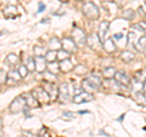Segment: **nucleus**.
Segmentation results:
<instances>
[{
    "mask_svg": "<svg viewBox=\"0 0 146 137\" xmlns=\"http://www.w3.org/2000/svg\"><path fill=\"white\" fill-rule=\"evenodd\" d=\"M0 91H1V86H0Z\"/></svg>",
    "mask_w": 146,
    "mask_h": 137,
    "instance_id": "51",
    "label": "nucleus"
},
{
    "mask_svg": "<svg viewBox=\"0 0 146 137\" xmlns=\"http://www.w3.org/2000/svg\"><path fill=\"white\" fill-rule=\"evenodd\" d=\"M31 94L33 95V97L38 100L39 103H44V104H48L49 102H50V95L48 94V92L45 91L44 88H42V87H36V88H34L33 91L31 92Z\"/></svg>",
    "mask_w": 146,
    "mask_h": 137,
    "instance_id": "4",
    "label": "nucleus"
},
{
    "mask_svg": "<svg viewBox=\"0 0 146 137\" xmlns=\"http://www.w3.org/2000/svg\"><path fill=\"white\" fill-rule=\"evenodd\" d=\"M70 55H71L70 53H67V52H65V50H62V49L57 52V59H58L60 61L66 60V59H70Z\"/></svg>",
    "mask_w": 146,
    "mask_h": 137,
    "instance_id": "37",
    "label": "nucleus"
},
{
    "mask_svg": "<svg viewBox=\"0 0 146 137\" xmlns=\"http://www.w3.org/2000/svg\"><path fill=\"white\" fill-rule=\"evenodd\" d=\"M144 53H145V55H146V50H145V52H144Z\"/></svg>",
    "mask_w": 146,
    "mask_h": 137,
    "instance_id": "50",
    "label": "nucleus"
},
{
    "mask_svg": "<svg viewBox=\"0 0 146 137\" xmlns=\"http://www.w3.org/2000/svg\"><path fill=\"white\" fill-rule=\"evenodd\" d=\"M44 89L48 92V94L50 95V98L52 100L57 99V95H58V89L55 88L54 83H48V82H45L44 83Z\"/></svg>",
    "mask_w": 146,
    "mask_h": 137,
    "instance_id": "15",
    "label": "nucleus"
},
{
    "mask_svg": "<svg viewBox=\"0 0 146 137\" xmlns=\"http://www.w3.org/2000/svg\"><path fill=\"white\" fill-rule=\"evenodd\" d=\"M62 118L66 119V120H72V119H74V115H73L72 113H68V111H65L62 114Z\"/></svg>",
    "mask_w": 146,
    "mask_h": 137,
    "instance_id": "40",
    "label": "nucleus"
},
{
    "mask_svg": "<svg viewBox=\"0 0 146 137\" xmlns=\"http://www.w3.org/2000/svg\"><path fill=\"white\" fill-rule=\"evenodd\" d=\"M40 22H42V24H48V22H49V19H43Z\"/></svg>",
    "mask_w": 146,
    "mask_h": 137,
    "instance_id": "45",
    "label": "nucleus"
},
{
    "mask_svg": "<svg viewBox=\"0 0 146 137\" xmlns=\"http://www.w3.org/2000/svg\"><path fill=\"white\" fill-rule=\"evenodd\" d=\"M25 66L27 67V70L29 72L35 71V62H34V58H28L25 62Z\"/></svg>",
    "mask_w": 146,
    "mask_h": 137,
    "instance_id": "30",
    "label": "nucleus"
},
{
    "mask_svg": "<svg viewBox=\"0 0 146 137\" xmlns=\"http://www.w3.org/2000/svg\"><path fill=\"white\" fill-rule=\"evenodd\" d=\"M58 95H57V99H60V102L66 104L70 102L71 99V95H70V86H68L67 82H63V83H60L58 86Z\"/></svg>",
    "mask_w": 146,
    "mask_h": 137,
    "instance_id": "3",
    "label": "nucleus"
},
{
    "mask_svg": "<svg viewBox=\"0 0 146 137\" xmlns=\"http://www.w3.org/2000/svg\"><path fill=\"white\" fill-rule=\"evenodd\" d=\"M17 71H18V74H20L21 76V79H23V77H27V75H28V70H27V67L25 65H21L20 67L17 68Z\"/></svg>",
    "mask_w": 146,
    "mask_h": 137,
    "instance_id": "38",
    "label": "nucleus"
},
{
    "mask_svg": "<svg viewBox=\"0 0 146 137\" xmlns=\"http://www.w3.org/2000/svg\"><path fill=\"white\" fill-rule=\"evenodd\" d=\"M21 80V76L18 74L17 70H11L10 72H7V85H17Z\"/></svg>",
    "mask_w": 146,
    "mask_h": 137,
    "instance_id": "14",
    "label": "nucleus"
},
{
    "mask_svg": "<svg viewBox=\"0 0 146 137\" xmlns=\"http://www.w3.org/2000/svg\"><path fill=\"white\" fill-rule=\"evenodd\" d=\"M145 94H146V93H145Z\"/></svg>",
    "mask_w": 146,
    "mask_h": 137,
    "instance_id": "52",
    "label": "nucleus"
},
{
    "mask_svg": "<svg viewBox=\"0 0 146 137\" xmlns=\"http://www.w3.org/2000/svg\"><path fill=\"white\" fill-rule=\"evenodd\" d=\"M119 38H123V33H116V34H113V39H119Z\"/></svg>",
    "mask_w": 146,
    "mask_h": 137,
    "instance_id": "44",
    "label": "nucleus"
},
{
    "mask_svg": "<svg viewBox=\"0 0 146 137\" xmlns=\"http://www.w3.org/2000/svg\"><path fill=\"white\" fill-rule=\"evenodd\" d=\"M102 48H104L105 52L110 53V54L116 53V50H117V47H116V44H115V42H113L112 38H107L106 40H105V42L102 43Z\"/></svg>",
    "mask_w": 146,
    "mask_h": 137,
    "instance_id": "16",
    "label": "nucleus"
},
{
    "mask_svg": "<svg viewBox=\"0 0 146 137\" xmlns=\"http://www.w3.org/2000/svg\"><path fill=\"white\" fill-rule=\"evenodd\" d=\"M38 137H50V135L48 134V130H46V127H43V129L40 130V132H39Z\"/></svg>",
    "mask_w": 146,
    "mask_h": 137,
    "instance_id": "41",
    "label": "nucleus"
},
{
    "mask_svg": "<svg viewBox=\"0 0 146 137\" xmlns=\"http://www.w3.org/2000/svg\"><path fill=\"white\" fill-rule=\"evenodd\" d=\"M33 52H34V56H45V54H46L44 47H42V45H34Z\"/></svg>",
    "mask_w": 146,
    "mask_h": 137,
    "instance_id": "31",
    "label": "nucleus"
},
{
    "mask_svg": "<svg viewBox=\"0 0 146 137\" xmlns=\"http://www.w3.org/2000/svg\"><path fill=\"white\" fill-rule=\"evenodd\" d=\"M82 87H83L84 92H86V93H90V94H91V92H93V91H94L93 86H91V85L89 83V82L86 81V79L82 81Z\"/></svg>",
    "mask_w": 146,
    "mask_h": 137,
    "instance_id": "35",
    "label": "nucleus"
},
{
    "mask_svg": "<svg viewBox=\"0 0 146 137\" xmlns=\"http://www.w3.org/2000/svg\"><path fill=\"white\" fill-rule=\"evenodd\" d=\"M4 16L6 19H15L17 17V9L13 5H7L5 9H4Z\"/></svg>",
    "mask_w": 146,
    "mask_h": 137,
    "instance_id": "18",
    "label": "nucleus"
},
{
    "mask_svg": "<svg viewBox=\"0 0 146 137\" xmlns=\"http://www.w3.org/2000/svg\"><path fill=\"white\" fill-rule=\"evenodd\" d=\"M135 79L139 80L140 82H143V83H146V68L145 70H139L138 72H136Z\"/></svg>",
    "mask_w": 146,
    "mask_h": 137,
    "instance_id": "34",
    "label": "nucleus"
},
{
    "mask_svg": "<svg viewBox=\"0 0 146 137\" xmlns=\"http://www.w3.org/2000/svg\"><path fill=\"white\" fill-rule=\"evenodd\" d=\"M58 64H60V71H62V72H68V71L73 70V62L71 61V59L62 60Z\"/></svg>",
    "mask_w": 146,
    "mask_h": 137,
    "instance_id": "20",
    "label": "nucleus"
},
{
    "mask_svg": "<svg viewBox=\"0 0 146 137\" xmlns=\"http://www.w3.org/2000/svg\"><path fill=\"white\" fill-rule=\"evenodd\" d=\"M44 80H45V82H48V83H55V82L57 81V75H54L46 70L44 72Z\"/></svg>",
    "mask_w": 146,
    "mask_h": 137,
    "instance_id": "28",
    "label": "nucleus"
},
{
    "mask_svg": "<svg viewBox=\"0 0 146 137\" xmlns=\"http://www.w3.org/2000/svg\"><path fill=\"white\" fill-rule=\"evenodd\" d=\"M26 108H27L26 100H25V98L22 97V95H18V97H16L10 103V107H9V109H10V113H12V114H18V113L23 111Z\"/></svg>",
    "mask_w": 146,
    "mask_h": 137,
    "instance_id": "2",
    "label": "nucleus"
},
{
    "mask_svg": "<svg viewBox=\"0 0 146 137\" xmlns=\"http://www.w3.org/2000/svg\"><path fill=\"white\" fill-rule=\"evenodd\" d=\"M73 71H74L76 75H79V76H83L85 75L86 72H88V68H86V66L82 65V64H79V65H76L74 67H73Z\"/></svg>",
    "mask_w": 146,
    "mask_h": 137,
    "instance_id": "29",
    "label": "nucleus"
},
{
    "mask_svg": "<svg viewBox=\"0 0 146 137\" xmlns=\"http://www.w3.org/2000/svg\"><path fill=\"white\" fill-rule=\"evenodd\" d=\"M139 39V37H138V34H136V31H134V30H131L129 33H128V43H131V44H135V42Z\"/></svg>",
    "mask_w": 146,
    "mask_h": 137,
    "instance_id": "33",
    "label": "nucleus"
},
{
    "mask_svg": "<svg viewBox=\"0 0 146 137\" xmlns=\"http://www.w3.org/2000/svg\"><path fill=\"white\" fill-rule=\"evenodd\" d=\"M130 85H131V88H133L134 91H136V92H141V91H144V83L143 82H140L139 80H136L135 77L133 80H130Z\"/></svg>",
    "mask_w": 146,
    "mask_h": 137,
    "instance_id": "24",
    "label": "nucleus"
},
{
    "mask_svg": "<svg viewBox=\"0 0 146 137\" xmlns=\"http://www.w3.org/2000/svg\"><path fill=\"white\" fill-rule=\"evenodd\" d=\"M86 81L93 86L94 89H100L101 88V86H102V80L100 79L98 75H90L88 79H86Z\"/></svg>",
    "mask_w": 146,
    "mask_h": 137,
    "instance_id": "17",
    "label": "nucleus"
},
{
    "mask_svg": "<svg viewBox=\"0 0 146 137\" xmlns=\"http://www.w3.org/2000/svg\"><path fill=\"white\" fill-rule=\"evenodd\" d=\"M135 98H136V102H138L139 104H141V105H146V94L145 93H136L135 95Z\"/></svg>",
    "mask_w": 146,
    "mask_h": 137,
    "instance_id": "36",
    "label": "nucleus"
},
{
    "mask_svg": "<svg viewBox=\"0 0 146 137\" xmlns=\"http://www.w3.org/2000/svg\"><path fill=\"white\" fill-rule=\"evenodd\" d=\"M72 39L77 47H83V45L86 44V34L80 28H74L72 31Z\"/></svg>",
    "mask_w": 146,
    "mask_h": 137,
    "instance_id": "5",
    "label": "nucleus"
},
{
    "mask_svg": "<svg viewBox=\"0 0 146 137\" xmlns=\"http://www.w3.org/2000/svg\"><path fill=\"white\" fill-rule=\"evenodd\" d=\"M1 129H3V120H1V118H0V132H1Z\"/></svg>",
    "mask_w": 146,
    "mask_h": 137,
    "instance_id": "47",
    "label": "nucleus"
},
{
    "mask_svg": "<svg viewBox=\"0 0 146 137\" xmlns=\"http://www.w3.org/2000/svg\"><path fill=\"white\" fill-rule=\"evenodd\" d=\"M86 44H88V47L90 49L96 50V52L101 50V48H102V43H101V40H100L98 33H90L86 36Z\"/></svg>",
    "mask_w": 146,
    "mask_h": 137,
    "instance_id": "6",
    "label": "nucleus"
},
{
    "mask_svg": "<svg viewBox=\"0 0 146 137\" xmlns=\"http://www.w3.org/2000/svg\"><path fill=\"white\" fill-rule=\"evenodd\" d=\"M144 36H145V37H146V31H145V33H144Z\"/></svg>",
    "mask_w": 146,
    "mask_h": 137,
    "instance_id": "49",
    "label": "nucleus"
},
{
    "mask_svg": "<svg viewBox=\"0 0 146 137\" xmlns=\"http://www.w3.org/2000/svg\"><path fill=\"white\" fill-rule=\"evenodd\" d=\"M7 82V72L5 70H0V86Z\"/></svg>",
    "mask_w": 146,
    "mask_h": 137,
    "instance_id": "39",
    "label": "nucleus"
},
{
    "mask_svg": "<svg viewBox=\"0 0 146 137\" xmlns=\"http://www.w3.org/2000/svg\"><path fill=\"white\" fill-rule=\"evenodd\" d=\"M94 99V95L93 94H90V93H86L84 92V91H82L80 93H77L74 97H73V103H76V104H80V103H88L90 102V100H93Z\"/></svg>",
    "mask_w": 146,
    "mask_h": 137,
    "instance_id": "7",
    "label": "nucleus"
},
{
    "mask_svg": "<svg viewBox=\"0 0 146 137\" xmlns=\"http://www.w3.org/2000/svg\"><path fill=\"white\" fill-rule=\"evenodd\" d=\"M61 44H62V50H65V52L70 53V54L74 53L76 49H77V45H76L74 42H73L72 38H68V37L63 38L61 40Z\"/></svg>",
    "mask_w": 146,
    "mask_h": 137,
    "instance_id": "9",
    "label": "nucleus"
},
{
    "mask_svg": "<svg viewBox=\"0 0 146 137\" xmlns=\"http://www.w3.org/2000/svg\"><path fill=\"white\" fill-rule=\"evenodd\" d=\"M44 10H45V5H44L43 3H40V4H39V7H38V11H36V12L40 13V12H43Z\"/></svg>",
    "mask_w": 146,
    "mask_h": 137,
    "instance_id": "43",
    "label": "nucleus"
},
{
    "mask_svg": "<svg viewBox=\"0 0 146 137\" xmlns=\"http://www.w3.org/2000/svg\"><path fill=\"white\" fill-rule=\"evenodd\" d=\"M22 135H23L22 137H36L35 135H33V134H32V132H29V131H23V132H22Z\"/></svg>",
    "mask_w": 146,
    "mask_h": 137,
    "instance_id": "42",
    "label": "nucleus"
},
{
    "mask_svg": "<svg viewBox=\"0 0 146 137\" xmlns=\"http://www.w3.org/2000/svg\"><path fill=\"white\" fill-rule=\"evenodd\" d=\"M46 68H48L49 72H51V74H54V75H57L58 72H60V64H58V61L49 62Z\"/></svg>",
    "mask_w": 146,
    "mask_h": 137,
    "instance_id": "25",
    "label": "nucleus"
},
{
    "mask_svg": "<svg viewBox=\"0 0 146 137\" xmlns=\"http://www.w3.org/2000/svg\"><path fill=\"white\" fill-rule=\"evenodd\" d=\"M134 15H135V12L131 10V9H128V10H124V11H123L122 17H123L124 20H127V21H130V20H133V19H134Z\"/></svg>",
    "mask_w": 146,
    "mask_h": 137,
    "instance_id": "32",
    "label": "nucleus"
},
{
    "mask_svg": "<svg viewBox=\"0 0 146 137\" xmlns=\"http://www.w3.org/2000/svg\"><path fill=\"white\" fill-rule=\"evenodd\" d=\"M121 59L125 62H130L135 59V54L133 52H130V50H124V52H122V54H121Z\"/></svg>",
    "mask_w": 146,
    "mask_h": 137,
    "instance_id": "23",
    "label": "nucleus"
},
{
    "mask_svg": "<svg viewBox=\"0 0 146 137\" xmlns=\"http://www.w3.org/2000/svg\"><path fill=\"white\" fill-rule=\"evenodd\" d=\"M124 116H125L124 114H123V115H121V116H119V119H118V121H123V120H124Z\"/></svg>",
    "mask_w": 146,
    "mask_h": 137,
    "instance_id": "46",
    "label": "nucleus"
},
{
    "mask_svg": "<svg viewBox=\"0 0 146 137\" xmlns=\"http://www.w3.org/2000/svg\"><path fill=\"white\" fill-rule=\"evenodd\" d=\"M44 58H45V60H46L48 64L56 61V59H57V52H54V50H48Z\"/></svg>",
    "mask_w": 146,
    "mask_h": 137,
    "instance_id": "27",
    "label": "nucleus"
},
{
    "mask_svg": "<svg viewBox=\"0 0 146 137\" xmlns=\"http://www.w3.org/2000/svg\"><path fill=\"white\" fill-rule=\"evenodd\" d=\"M116 74H117V70H116L115 67H112V66L105 67L104 70H102V76H104L106 80H111V79H113V77L116 76Z\"/></svg>",
    "mask_w": 146,
    "mask_h": 137,
    "instance_id": "21",
    "label": "nucleus"
},
{
    "mask_svg": "<svg viewBox=\"0 0 146 137\" xmlns=\"http://www.w3.org/2000/svg\"><path fill=\"white\" fill-rule=\"evenodd\" d=\"M49 49L50 50H54V52H58V50H61L62 49V44H61V40H58V38L56 37H54L49 40Z\"/></svg>",
    "mask_w": 146,
    "mask_h": 137,
    "instance_id": "19",
    "label": "nucleus"
},
{
    "mask_svg": "<svg viewBox=\"0 0 146 137\" xmlns=\"http://www.w3.org/2000/svg\"><path fill=\"white\" fill-rule=\"evenodd\" d=\"M102 86L107 87L108 89H111V91H115V92H121V89H123V87H124V86L118 83L116 80H112V79L111 80H105Z\"/></svg>",
    "mask_w": 146,
    "mask_h": 137,
    "instance_id": "12",
    "label": "nucleus"
},
{
    "mask_svg": "<svg viewBox=\"0 0 146 137\" xmlns=\"http://www.w3.org/2000/svg\"><path fill=\"white\" fill-rule=\"evenodd\" d=\"M82 11H83L84 16H85L88 20H90V21L98 20L99 16H100V11H99L98 6L95 5L94 3H91V1L84 3V4H83V7H82Z\"/></svg>",
    "mask_w": 146,
    "mask_h": 137,
    "instance_id": "1",
    "label": "nucleus"
},
{
    "mask_svg": "<svg viewBox=\"0 0 146 137\" xmlns=\"http://www.w3.org/2000/svg\"><path fill=\"white\" fill-rule=\"evenodd\" d=\"M22 97L25 98L26 100V105L27 108H31V109H33V108H39L40 107V103L36 100L33 95H32L31 93H25Z\"/></svg>",
    "mask_w": 146,
    "mask_h": 137,
    "instance_id": "11",
    "label": "nucleus"
},
{
    "mask_svg": "<svg viewBox=\"0 0 146 137\" xmlns=\"http://www.w3.org/2000/svg\"><path fill=\"white\" fill-rule=\"evenodd\" d=\"M144 92L146 93V83H144Z\"/></svg>",
    "mask_w": 146,
    "mask_h": 137,
    "instance_id": "48",
    "label": "nucleus"
},
{
    "mask_svg": "<svg viewBox=\"0 0 146 137\" xmlns=\"http://www.w3.org/2000/svg\"><path fill=\"white\" fill-rule=\"evenodd\" d=\"M34 62H35V71L36 72H44L46 71L48 62L45 60L44 56H34Z\"/></svg>",
    "mask_w": 146,
    "mask_h": 137,
    "instance_id": "10",
    "label": "nucleus"
},
{
    "mask_svg": "<svg viewBox=\"0 0 146 137\" xmlns=\"http://www.w3.org/2000/svg\"><path fill=\"white\" fill-rule=\"evenodd\" d=\"M108 28H110V22L108 21H102L100 22L99 25V32H98V36L100 40H101V43H104L105 40H106V36L108 33Z\"/></svg>",
    "mask_w": 146,
    "mask_h": 137,
    "instance_id": "8",
    "label": "nucleus"
},
{
    "mask_svg": "<svg viewBox=\"0 0 146 137\" xmlns=\"http://www.w3.org/2000/svg\"><path fill=\"white\" fill-rule=\"evenodd\" d=\"M134 47L139 50V52H145L146 50V37L145 36H140L139 39L135 42Z\"/></svg>",
    "mask_w": 146,
    "mask_h": 137,
    "instance_id": "22",
    "label": "nucleus"
},
{
    "mask_svg": "<svg viewBox=\"0 0 146 137\" xmlns=\"http://www.w3.org/2000/svg\"><path fill=\"white\" fill-rule=\"evenodd\" d=\"M18 61H20V59H18L17 55H15V54H9V55L6 56V62H7V65L9 66H11V67H15Z\"/></svg>",
    "mask_w": 146,
    "mask_h": 137,
    "instance_id": "26",
    "label": "nucleus"
},
{
    "mask_svg": "<svg viewBox=\"0 0 146 137\" xmlns=\"http://www.w3.org/2000/svg\"><path fill=\"white\" fill-rule=\"evenodd\" d=\"M115 80L118 82L119 85L122 86H129L130 85V79H129V76H127L125 72H123V71H117V74L115 76Z\"/></svg>",
    "mask_w": 146,
    "mask_h": 137,
    "instance_id": "13",
    "label": "nucleus"
}]
</instances>
